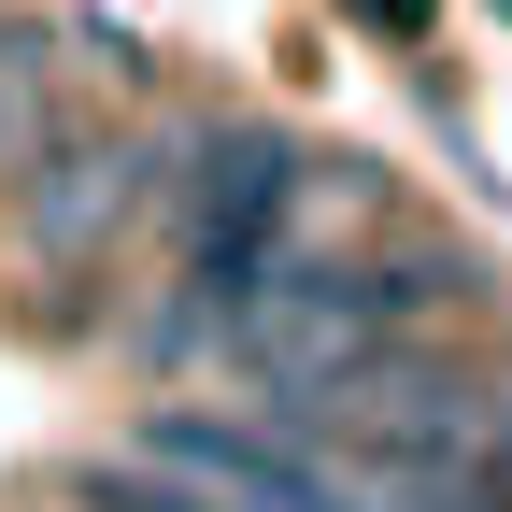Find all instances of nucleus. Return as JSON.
<instances>
[{
  "label": "nucleus",
  "mask_w": 512,
  "mask_h": 512,
  "mask_svg": "<svg viewBox=\"0 0 512 512\" xmlns=\"http://www.w3.org/2000/svg\"><path fill=\"white\" fill-rule=\"evenodd\" d=\"M157 128H114V114H57L43 143L15 157L0 214H15V271H29V328L86 342L114 328V285L128 256L157 242Z\"/></svg>",
  "instance_id": "nucleus-1"
},
{
  "label": "nucleus",
  "mask_w": 512,
  "mask_h": 512,
  "mask_svg": "<svg viewBox=\"0 0 512 512\" xmlns=\"http://www.w3.org/2000/svg\"><path fill=\"white\" fill-rule=\"evenodd\" d=\"M299 200H313V157L285 128H171L157 157V242H171V285H200L214 313L299 242Z\"/></svg>",
  "instance_id": "nucleus-2"
},
{
  "label": "nucleus",
  "mask_w": 512,
  "mask_h": 512,
  "mask_svg": "<svg viewBox=\"0 0 512 512\" xmlns=\"http://www.w3.org/2000/svg\"><path fill=\"white\" fill-rule=\"evenodd\" d=\"M143 456L185 470V484H214L228 512H384L342 456H313V441L271 427V413H200V399H171V413H143Z\"/></svg>",
  "instance_id": "nucleus-3"
},
{
  "label": "nucleus",
  "mask_w": 512,
  "mask_h": 512,
  "mask_svg": "<svg viewBox=\"0 0 512 512\" xmlns=\"http://www.w3.org/2000/svg\"><path fill=\"white\" fill-rule=\"evenodd\" d=\"M57 128V43L0 15V185H15V157Z\"/></svg>",
  "instance_id": "nucleus-4"
}]
</instances>
